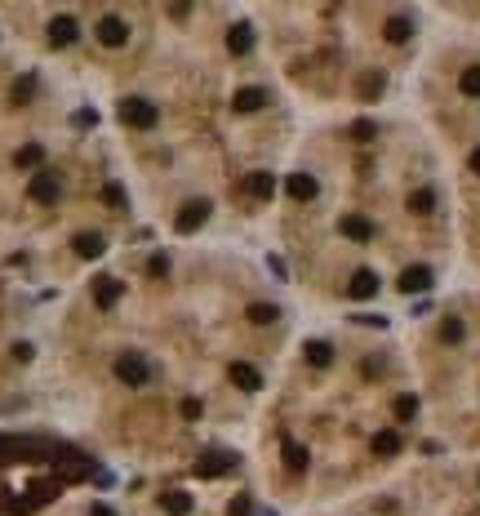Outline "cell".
<instances>
[{
	"label": "cell",
	"mask_w": 480,
	"mask_h": 516,
	"mask_svg": "<svg viewBox=\"0 0 480 516\" xmlns=\"http://www.w3.org/2000/svg\"><path fill=\"white\" fill-rule=\"evenodd\" d=\"M396 449H400L396 431H378V436H374V454H396Z\"/></svg>",
	"instance_id": "7402d4cb"
},
{
	"label": "cell",
	"mask_w": 480,
	"mask_h": 516,
	"mask_svg": "<svg viewBox=\"0 0 480 516\" xmlns=\"http://www.w3.org/2000/svg\"><path fill=\"white\" fill-rule=\"evenodd\" d=\"M89 516H116V512H111V508H102V503H93V508H89Z\"/></svg>",
	"instance_id": "836d02e7"
},
{
	"label": "cell",
	"mask_w": 480,
	"mask_h": 516,
	"mask_svg": "<svg viewBox=\"0 0 480 516\" xmlns=\"http://www.w3.org/2000/svg\"><path fill=\"white\" fill-rule=\"evenodd\" d=\"M244 192L253 196V201H267L271 192H276V174H267V170H258V174H249L244 178Z\"/></svg>",
	"instance_id": "52a82bcc"
},
{
	"label": "cell",
	"mask_w": 480,
	"mask_h": 516,
	"mask_svg": "<svg viewBox=\"0 0 480 516\" xmlns=\"http://www.w3.org/2000/svg\"><path fill=\"white\" fill-rule=\"evenodd\" d=\"M71 245H76V254H80V258H102V249H107V240H102L98 232H80V236L71 240Z\"/></svg>",
	"instance_id": "ba28073f"
},
{
	"label": "cell",
	"mask_w": 480,
	"mask_h": 516,
	"mask_svg": "<svg viewBox=\"0 0 480 516\" xmlns=\"http://www.w3.org/2000/svg\"><path fill=\"white\" fill-rule=\"evenodd\" d=\"M458 85H463V93H467V98H480V67H467Z\"/></svg>",
	"instance_id": "cb8c5ba5"
},
{
	"label": "cell",
	"mask_w": 480,
	"mask_h": 516,
	"mask_svg": "<svg viewBox=\"0 0 480 516\" xmlns=\"http://www.w3.org/2000/svg\"><path fill=\"white\" fill-rule=\"evenodd\" d=\"M156 116H160V111H156L147 98H125V102H120V120H125V125H134V129H152Z\"/></svg>",
	"instance_id": "3957f363"
},
{
	"label": "cell",
	"mask_w": 480,
	"mask_h": 516,
	"mask_svg": "<svg viewBox=\"0 0 480 516\" xmlns=\"http://www.w3.org/2000/svg\"><path fill=\"white\" fill-rule=\"evenodd\" d=\"M183 418H201V401L187 396V401H183Z\"/></svg>",
	"instance_id": "d6a6232c"
},
{
	"label": "cell",
	"mask_w": 480,
	"mask_h": 516,
	"mask_svg": "<svg viewBox=\"0 0 480 516\" xmlns=\"http://www.w3.org/2000/svg\"><path fill=\"white\" fill-rule=\"evenodd\" d=\"M413 414H418V396H409V392H404V396L396 401V418H400V423H409Z\"/></svg>",
	"instance_id": "4316f807"
},
{
	"label": "cell",
	"mask_w": 480,
	"mask_h": 516,
	"mask_svg": "<svg viewBox=\"0 0 480 516\" xmlns=\"http://www.w3.org/2000/svg\"><path fill=\"white\" fill-rule=\"evenodd\" d=\"M472 174H480V147L472 152Z\"/></svg>",
	"instance_id": "e575fe53"
},
{
	"label": "cell",
	"mask_w": 480,
	"mask_h": 516,
	"mask_svg": "<svg viewBox=\"0 0 480 516\" xmlns=\"http://www.w3.org/2000/svg\"><path fill=\"white\" fill-rule=\"evenodd\" d=\"M378 89H382V76H378V71H374V76H365V85H361V93H365V98H374Z\"/></svg>",
	"instance_id": "f546056e"
},
{
	"label": "cell",
	"mask_w": 480,
	"mask_h": 516,
	"mask_svg": "<svg viewBox=\"0 0 480 516\" xmlns=\"http://www.w3.org/2000/svg\"><path fill=\"white\" fill-rule=\"evenodd\" d=\"M352 134H356V138H361V143H369V138H374V125H369V120H361V125H356V129H352Z\"/></svg>",
	"instance_id": "1f68e13d"
},
{
	"label": "cell",
	"mask_w": 480,
	"mask_h": 516,
	"mask_svg": "<svg viewBox=\"0 0 480 516\" xmlns=\"http://www.w3.org/2000/svg\"><path fill=\"white\" fill-rule=\"evenodd\" d=\"M285 463L294 467V472H303V467H307V449H303V445H294V440H289V445H285Z\"/></svg>",
	"instance_id": "484cf974"
},
{
	"label": "cell",
	"mask_w": 480,
	"mask_h": 516,
	"mask_svg": "<svg viewBox=\"0 0 480 516\" xmlns=\"http://www.w3.org/2000/svg\"><path fill=\"white\" fill-rule=\"evenodd\" d=\"M440 339H445V343H458V339H463V321H445V325H440Z\"/></svg>",
	"instance_id": "f1b7e54d"
},
{
	"label": "cell",
	"mask_w": 480,
	"mask_h": 516,
	"mask_svg": "<svg viewBox=\"0 0 480 516\" xmlns=\"http://www.w3.org/2000/svg\"><path fill=\"white\" fill-rule=\"evenodd\" d=\"M231 383H236V388H244V392H258V388H262V374L253 370V365L236 361V365H231Z\"/></svg>",
	"instance_id": "30bf717a"
},
{
	"label": "cell",
	"mask_w": 480,
	"mask_h": 516,
	"mask_svg": "<svg viewBox=\"0 0 480 516\" xmlns=\"http://www.w3.org/2000/svg\"><path fill=\"white\" fill-rule=\"evenodd\" d=\"M76 32H80L76 18H54V23H49V41L54 45H71V41H76Z\"/></svg>",
	"instance_id": "9a60e30c"
},
{
	"label": "cell",
	"mask_w": 480,
	"mask_h": 516,
	"mask_svg": "<svg viewBox=\"0 0 480 516\" xmlns=\"http://www.w3.org/2000/svg\"><path fill=\"white\" fill-rule=\"evenodd\" d=\"M347 294L352 298H374L378 294V276H374V271H356L352 285H347Z\"/></svg>",
	"instance_id": "7c38bea8"
},
{
	"label": "cell",
	"mask_w": 480,
	"mask_h": 516,
	"mask_svg": "<svg viewBox=\"0 0 480 516\" xmlns=\"http://www.w3.org/2000/svg\"><path fill=\"white\" fill-rule=\"evenodd\" d=\"M120 294H125V285H120L116 276L93 280V303H98V307H116V303H120Z\"/></svg>",
	"instance_id": "8992f818"
},
{
	"label": "cell",
	"mask_w": 480,
	"mask_h": 516,
	"mask_svg": "<svg viewBox=\"0 0 480 516\" xmlns=\"http://www.w3.org/2000/svg\"><path fill=\"white\" fill-rule=\"evenodd\" d=\"M98 41L107 45V49H120V45L129 41V23H125V18H116V14L98 18Z\"/></svg>",
	"instance_id": "277c9868"
},
{
	"label": "cell",
	"mask_w": 480,
	"mask_h": 516,
	"mask_svg": "<svg viewBox=\"0 0 480 516\" xmlns=\"http://www.w3.org/2000/svg\"><path fill=\"white\" fill-rule=\"evenodd\" d=\"M41 161H45V147H41V143L23 147V152L14 156V165H18V170H32V165H41Z\"/></svg>",
	"instance_id": "d6986e66"
},
{
	"label": "cell",
	"mask_w": 480,
	"mask_h": 516,
	"mask_svg": "<svg viewBox=\"0 0 480 516\" xmlns=\"http://www.w3.org/2000/svg\"><path fill=\"white\" fill-rule=\"evenodd\" d=\"M205 218H209V201H187L183 210H178V218H174V227L183 232H196V227H205Z\"/></svg>",
	"instance_id": "5b68a950"
},
{
	"label": "cell",
	"mask_w": 480,
	"mask_h": 516,
	"mask_svg": "<svg viewBox=\"0 0 480 516\" xmlns=\"http://www.w3.org/2000/svg\"><path fill=\"white\" fill-rule=\"evenodd\" d=\"M160 508H165L169 516H187V512H192V508H196V503H192V494H183V490H174V494H165V499H160Z\"/></svg>",
	"instance_id": "2e32d148"
},
{
	"label": "cell",
	"mask_w": 480,
	"mask_h": 516,
	"mask_svg": "<svg viewBox=\"0 0 480 516\" xmlns=\"http://www.w3.org/2000/svg\"><path fill=\"white\" fill-rule=\"evenodd\" d=\"M285 192L294 196V201H312V196H316V178L312 174H289Z\"/></svg>",
	"instance_id": "4fadbf2b"
},
{
	"label": "cell",
	"mask_w": 480,
	"mask_h": 516,
	"mask_svg": "<svg viewBox=\"0 0 480 516\" xmlns=\"http://www.w3.org/2000/svg\"><path fill=\"white\" fill-rule=\"evenodd\" d=\"M307 361H312V365H329V361H334V347H329V343H307Z\"/></svg>",
	"instance_id": "603a6c76"
},
{
	"label": "cell",
	"mask_w": 480,
	"mask_h": 516,
	"mask_svg": "<svg viewBox=\"0 0 480 516\" xmlns=\"http://www.w3.org/2000/svg\"><path fill=\"white\" fill-rule=\"evenodd\" d=\"M27 196H32V201H41V205H54V201L62 196L58 174H54V170H36L32 183H27Z\"/></svg>",
	"instance_id": "7a4b0ae2"
},
{
	"label": "cell",
	"mask_w": 480,
	"mask_h": 516,
	"mask_svg": "<svg viewBox=\"0 0 480 516\" xmlns=\"http://www.w3.org/2000/svg\"><path fill=\"white\" fill-rule=\"evenodd\" d=\"M400 289H404V294H418V289H431V267H404V276H400Z\"/></svg>",
	"instance_id": "9c48e42d"
},
{
	"label": "cell",
	"mask_w": 480,
	"mask_h": 516,
	"mask_svg": "<svg viewBox=\"0 0 480 516\" xmlns=\"http://www.w3.org/2000/svg\"><path fill=\"white\" fill-rule=\"evenodd\" d=\"M227 49L231 54H249L253 49V32H249V27H231V32H227Z\"/></svg>",
	"instance_id": "ac0fdd59"
},
{
	"label": "cell",
	"mask_w": 480,
	"mask_h": 516,
	"mask_svg": "<svg viewBox=\"0 0 480 516\" xmlns=\"http://www.w3.org/2000/svg\"><path fill=\"white\" fill-rule=\"evenodd\" d=\"M147 271H152V276H165L169 271V254H156L152 262H147Z\"/></svg>",
	"instance_id": "4dcf8cb0"
},
{
	"label": "cell",
	"mask_w": 480,
	"mask_h": 516,
	"mask_svg": "<svg viewBox=\"0 0 480 516\" xmlns=\"http://www.w3.org/2000/svg\"><path fill=\"white\" fill-rule=\"evenodd\" d=\"M244 316H249L253 325H271V321H276L280 312H276V307H271V303H253V307H249V312H244Z\"/></svg>",
	"instance_id": "44dd1931"
},
{
	"label": "cell",
	"mask_w": 480,
	"mask_h": 516,
	"mask_svg": "<svg viewBox=\"0 0 480 516\" xmlns=\"http://www.w3.org/2000/svg\"><path fill=\"white\" fill-rule=\"evenodd\" d=\"M116 379H120V383H129V388H143V383L152 379V365H147V356H138V352H120V356H116Z\"/></svg>",
	"instance_id": "6da1fadb"
},
{
	"label": "cell",
	"mask_w": 480,
	"mask_h": 516,
	"mask_svg": "<svg viewBox=\"0 0 480 516\" xmlns=\"http://www.w3.org/2000/svg\"><path fill=\"white\" fill-rule=\"evenodd\" d=\"M343 236H352V240H369V236H374V223L365 218V214H347V218H343Z\"/></svg>",
	"instance_id": "5bb4252c"
},
{
	"label": "cell",
	"mask_w": 480,
	"mask_h": 516,
	"mask_svg": "<svg viewBox=\"0 0 480 516\" xmlns=\"http://www.w3.org/2000/svg\"><path fill=\"white\" fill-rule=\"evenodd\" d=\"M262 102H267V89H240L236 98H231V107L236 111H258Z\"/></svg>",
	"instance_id": "e0dca14e"
},
{
	"label": "cell",
	"mask_w": 480,
	"mask_h": 516,
	"mask_svg": "<svg viewBox=\"0 0 480 516\" xmlns=\"http://www.w3.org/2000/svg\"><path fill=\"white\" fill-rule=\"evenodd\" d=\"M231 472V454H205L196 463V476H227Z\"/></svg>",
	"instance_id": "8fae6325"
},
{
	"label": "cell",
	"mask_w": 480,
	"mask_h": 516,
	"mask_svg": "<svg viewBox=\"0 0 480 516\" xmlns=\"http://www.w3.org/2000/svg\"><path fill=\"white\" fill-rule=\"evenodd\" d=\"M409 32H413V27H409V18H391V23H387V41H409Z\"/></svg>",
	"instance_id": "d4e9b609"
},
{
	"label": "cell",
	"mask_w": 480,
	"mask_h": 516,
	"mask_svg": "<svg viewBox=\"0 0 480 516\" xmlns=\"http://www.w3.org/2000/svg\"><path fill=\"white\" fill-rule=\"evenodd\" d=\"M409 210H413V214H431V210H436V192H431V187L413 192V196H409Z\"/></svg>",
	"instance_id": "ffe728a7"
},
{
	"label": "cell",
	"mask_w": 480,
	"mask_h": 516,
	"mask_svg": "<svg viewBox=\"0 0 480 516\" xmlns=\"http://www.w3.org/2000/svg\"><path fill=\"white\" fill-rule=\"evenodd\" d=\"M102 201H107L111 210H125V192H120L116 183H107V187H102Z\"/></svg>",
	"instance_id": "83f0119b"
}]
</instances>
